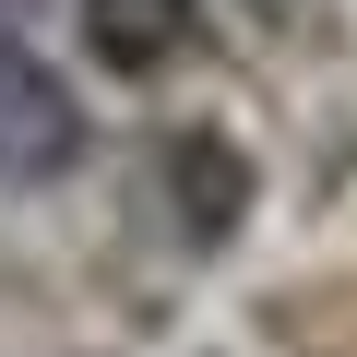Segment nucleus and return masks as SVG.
Returning <instances> with one entry per match:
<instances>
[{"label":"nucleus","instance_id":"f03ea898","mask_svg":"<svg viewBox=\"0 0 357 357\" xmlns=\"http://www.w3.org/2000/svg\"><path fill=\"white\" fill-rule=\"evenodd\" d=\"M84 143H96V119H84L72 72L0 24V191H48V178H72Z\"/></svg>","mask_w":357,"mask_h":357},{"label":"nucleus","instance_id":"f257e3e1","mask_svg":"<svg viewBox=\"0 0 357 357\" xmlns=\"http://www.w3.org/2000/svg\"><path fill=\"white\" fill-rule=\"evenodd\" d=\"M250 155L215 131V119H178V131H155V155H143V203H155V227L178 238V250H227L238 227H250Z\"/></svg>","mask_w":357,"mask_h":357},{"label":"nucleus","instance_id":"7ed1b4c3","mask_svg":"<svg viewBox=\"0 0 357 357\" xmlns=\"http://www.w3.org/2000/svg\"><path fill=\"white\" fill-rule=\"evenodd\" d=\"M203 0H84V48L119 72V84H155L178 48H191Z\"/></svg>","mask_w":357,"mask_h":357}]
</instances>
